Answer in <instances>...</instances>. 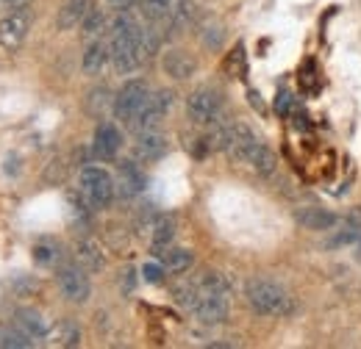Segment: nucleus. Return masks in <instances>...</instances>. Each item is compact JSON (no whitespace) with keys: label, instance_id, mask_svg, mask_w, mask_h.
<instances>
[{"label":"nucleus","instance_id":"nucleus-1","mask_svg":"<svg viewBox=\"0 0 361 349\" xmlns=\"http://www.w3.org/2000/svg\"><path fill=\"white\" fill-rule=\"evenodd\" d=\"M200 300L195 305V316L203 322V324H220L226 322L228 316V303H231V283H228L226 274L220 272H206L200 280Z\"/></svg>","mask_w":361,"mask_h":349},{"label":"nucleus","instance_id":"nucleus-2","mask_svg":"<svg viewBox=\"0 0 361 349\" xmlns=\"http://www.w3.org/2000/svg\"><path fill=\"white\" fill-rule=\"evenodd\" d=\"M245 297L250 307L262 316H286L292 313V297L272 280H264V277H256L245 286Z\"/></svg>","mask_w":361,"mask_h":349},{"label":"nucleus","instance_id":"nucleus-3","mask_svg":"<svg viewBox=\"0 0 361 349\" xmlns=\"http://www.w3.org/2000/svg\"><path fill=\"white\" fill-rule=\"evenodd\" d=\"M78 186H81V194H84V200L90 203L92 208H106L114 200V191H117L114 177L106 172V170H100V167L81 170Z\"/></svg>","mask_w":361,"mask_h":349},{"label":"nucleus","instance_id":"nucleus-4","mask_svg":"<svg viewBox=\"0 0 361 349\" xmlns=\"http://www.w3.org/2000/svg\"><path fill=\"white\" fill-rule=\"evenodd\" d=\"M223 111V94L212 87L195 89L186 100V114L195 125H212Z\"/></svg>","mask_w":361,"mask_h":349},{"label":"nucleus","instance_id":"nucleus-5","mask_svg":"<svg viewBox=\"0 0 361 349\" xmlns=\"http://www.w3.org/2000/svg\"><path fill=\"white\" fill-rule=\"evenodd\" d=\"M147 97H150V89H147L145 81H139V78L128 81L126 87L117 91V97H114V106H111L114 108V117L120 122L131 125L136 120V114L142 111V106L147 103Z\"/></svg>","mask_w":361,"mask_h":349},{"label":"nucleus","instance_id":"nucleus-6","mask_svg":"<svg viewBox=\"0 0 361 349\" xmlns=\"http://www.w3.org/2000/svg\"><path fill=\"white\" fill-rule=\"evenodd\" d=\"M139 31L136 34L111 37V64H114V70L120 75H131V72H136L145 64L142 61V53H139Z\"/></svg>","mask_w":361,"mask_h":349},{"label":"nucleus","instance_id":"nucleus-7","mask_svg":"<svg viewBox=\"0 0 361 349\" xmlns=\"http://www.w3.org/2000/svg\"><path fill=\"white\" fill-rule=\"evenodd\" d=\"M59 280V291L64 294V300L70 303H87L92 294V286H90V277H87V269L84 266H75V263H67L59 269L56 274Z\"/></svg>","mask_w":361,"mask_h":349},{"label":"nucleus","instance_id":"nucleus-8","mask_svg":"<svg viewBox=\"0 0 361 349\" xmlns=\"http://www.w3.org/2000/svg\"><path fill=\"white\" fill-rule=\"evenodd\" d=\"M28 28H31V11H28V6L11 8V11L0 20V47L17 50L20 44L25 42Z\"/></svg>","mask_w":361,"mask_h":349},{"label":"nucleus","instance_id":"nucleus-9","mask_svg":"<svg viewBox=\"0 0 361 349\" xmlns=\"http://www.w3.org/2000/svg\"><path fill=\"white\" fill-rule=\"evenodd\" d=\"M170 106H173V91H170V89H161V91L150 94V97H147V103L142 106V111L136 114V120L131 122V128H134L136 133L156 128V125L167 117Z\"/></svg>","mask_w":361,"mask_h":349},{"label":"nucleus","instance_id":"nucleus-10","mask_svg":"<svg viewBox=\"0 0 361 349\" xmlns=\"http://www.w3.org/2000/svg\"><path fill=\"white\" fill-rule=\"evenodd\" d=\"M259 139H256V133L250 131L247 125H242V122H236L233 128H231V139H228V158L231 161H239V164H250V158H253V153L259 150Z\"/></svg>","mask_w":361,"mask_h":349},{"label":"nucleus","instance_id":"nucleus-11","mask_svg":"<svg viewBox=\"0 0 361 349\" xmlns=\"http://www.w3.org/2000/svg\"><path fill=\"white\" fill-rule=\"evenodd\" d=\"M120 147H123V136H120V131H117L111 122H100V125L94 128V141H92L94 158L111 161V158L120 153Z\"/></svg>","mask_w":361,"mask_h":349},{"label":"nucleus","instance_id":"nucleus-12","mask_svg":"<svg viewBox=\"0 0 361 349\" xmlns=\"http://www.w3.org/2000/svg\"><path fill=\"white\" fill-rule=\"evenodd\" d=\"M134 153H136V158H142V161H159V158L167 153V136L159 133L156 128H150V131H139L136 144H134Z\"/></svg>","mask_w":361,"mask_h":349},{"label":"nucleus","instance_id":"nucleus-13","mask_svg":"<svg viewBox=\"0 0 361 349\" xmlns=\"http://www.w3.org/2000/svg\"><path fill=\"white\" fill-rule=\"evenodd\" d=\"M161 67H164V72H167L170 78H176V81H186V78H192V75H195L197 61H195L186 50H167V53H164V58H161Z\"/></svg>","mask_w":361,"mask_h":349},{"label":"nucleus","instance_id":"nucleus-14","mask_svg":"<svg viewBox=\"0 0 361 349\" xmlns=\"http://www.w3.org/2000/svg\"><path fill=\"white\" fill-rule=\"evenodd\" d=\"M117 189H120V197H136L145 189V174H142V170L136 167L134 161H123L120 164Z\"/></svg>","mask_w":361,"mask_h":349},{"label":"nucleus","instance_id":"nucleus-15","mask_svg":"<svg viewBox=\"0 0 361 349\" xmlns=\"http://www.w3.org/2000/svg\"><path fill=\"white\" fill-rule=\"evenodd\" d=\"M14 324H17L23 333H28L34 341L47 336V322L42 319V313L34 310V307H20V310L14 313Z\"/></svg>","mask_w":361,"mask_h":349},{"label":"nucleus","instance_id":"nucleus-16","mask_svg":"<svg viewBox=\"0 0 361 349\" xmlns=\"http://www.w3.org/2000/svg\"><path fill=\"white\" fill-rule=\"evenodd\" d=\"M90 8H92L90 0H67V3L59 8V17H56V25H59V31H70V28L81 25Z\"/></svg>","mask_w":361,"mask_h":349},{"label":"nucleus","instance_id":"nucleus-17","mask_svg":"<svg viewBox=\"0 0 361 349\" xmlns=\"http://www.w3.org/2000/svg\"><path fill=\"white\" fill-rule=\"evenodd\" d=\"M109 58H111V47L97 39V42H90V47L84 50V61H81V67H84L87 75H100Z\"/></svg>","mask_w":361,"mask_h":349},{"label":"nucleus","instance_id":"nucleus-18","mask_svg":"<svg viewBox=\"0 0 361 349\" xmlns=\"http://www.w3.org/2000/svg\"><path fill=\"white\" fill-rule=\"evenodd\" d=\"M75 258H78V263H81L87 272H100V269L106 266V258H103L100 247H97L92 239L78 241V247H75Z\"/></svg>","mask_w":361,"mask_h":349},{"label":"nucleus","instance_id":"nucleus-19","mask_svg":"<svg viewBox=\"0 0 361 349\" xmlns=\"http://www.w3.org/2000/svg\"><path fill=\"white\" fill-rule=\"evenodd\" d=\"M173 236H176V222H173V217L156 219V222H153V253L161 255V250L170 247Z\"/></svg>","mask_w":361,"mask_h":349},{"label":"nucleus","instance_id":"nucleus-20","mask_svg":"<svg viewBox=\"0 0 361 349\" xmlns=\"http://www.w3.org/2000/svg\"><path fill=\"white\" fill-rule=\"evenodd\" d=\"M161 258H164V269L173 272V274H180V272H186L192 266V253L183 250V247H173V250L161 253Z\"/></svg>","mask_w":361,"mask_h":349},{"label":"nucleus","instance_id":"nucleus-21","mask_svg":"<svg viewBox=\"0 0 361 349\" xmlns=\"http://www.w3.org/2000/svg\"><path fill=\"white\" fill-rule=\"evenodd\" d=\"M0 347L28 349V347H34V338H31L28 333H23V330L14 324V327H3V330H0Z\"/></svg>","mask_w":361,"mask_h":349},{"label":"nucleus","instance_id":"nucleus-22","mask_svg":"<svg viewBox=\"0 0 361 349\" xmlns=\"http://www.w3.org/2000/svg\"><path fill=\"white\" fill-rule=\"evenodd\" d=\"M250 167L259 174H272L275 172V153H272L267 144H259V150L250 158Z\"/></svg>","mask_w":361,"mask_h":349},{"label":"nucleus","instance_id":"nucleus-23","mask_svg":"<svg viewBox=\"0 0 361 349\" xmlns=\"http://www.w3.org/2000/svg\"><path fill=\"white\" fill-rule=\"evenodd\" d=\"M142 3V14L147 17V23H164L170 14V0H139Z\"/></svg>","mask_w":361,"mask_h":349},{"label":"nucleus","instance_id":"nucleus-24","mask_svg":"<svg viewBox=\"0 0 361 349\" xmlns=\"http://www.w3.org/2000/svg\"><path fill=\"white\" fill-rule=\"evenodd\" d=\"M300 222H303L306 227H312V230H328V227L336 222V217L328 214V211H317V208H312V211L300 214Z\"/></svg>","mask_w":361,"mask_h":349},{"label":"nucleus","instance_id":"nucleus-25","mask_svg":"<svg viewBox=\"0 0 361 349\" xmlns=\"http://www.w3.org/2000/svg\"><path fill=\"white\" fill-rule=\"evenodd\" d=\"M103 25H106L103 11L100 8H90L87 17H84V23H81V31H84V37H94V34L103 31Z\"/></svg>","mask_w":361,"mask_h":349},{"label":"nucleus","instance_id":"nucleus-26","mask_svg":"<svg viewBox=\"0 0 361 349\" xmlns=\"http://www.w3.org/2000/svg\"><path fill=\"white\" fill-rule=\"evenodd\" d=\"M59 344L61 347H78L81 344V333H78V327L73 322H64L59 327Z\"/></svg>","mask_w":361,"mask_h":349},{"label":"nucleus","instance_id":"nucleus-27","mask_svg":"<svg viewBox=\"0 0 361 349\" xmlns=\"http://www.w3.org/2000/svg\"><path fill=\"white\" fill-rule=\"evenodd\" d=\"M34 261L42 263V266H53V263L59 261V247H56V244H37Z\"/></svg>","mask_w":361,"mask_h":349},{"label":"nucleus","instance_id":"nucleus-28","mask_svg":"<svg viewBox=\"0 0 361 349\" xmlns=\"http://www.w3.org/2000/svg\"><path fill=\"white\" fill-rule=\"evenodd\" d=\"M164 266H159V263H145L142 266V277L147 280V283H161L164 280Z\"/></svg>","mask_w":361,"mask_h":349},{"label":"nucleus","instance_id":"nucleus-29","mask_svg":"<svg viewBox=\"0 0 361 349\" xmlns=\"http://www.w3.org/2000/svg\"><path fill=\"white\" fill-rule=\"evenodd\" d=\"M275 108H278V114H289V108H292V94H289V91H281L278 100H275Z\"/></svg>","mask_w":361,"mask_h":349},{"label":"nucleus","instance_id":"nucleus-30","mask_svg":"<svg viewBox=\"0 0 361 349\" xmlns=\"http://www.w3.org/2000/svg\"><path fill=\"white\" fill-rule=\"evenodd\" d=\"M106 97H109V91L106 89H97V91H92L90 94V108L97 103V111H100V106H106Z\"/></svg>","mask_w":361,"mask_h":349},{"label":"nucleus","instance_id":"nucleus-31","mask_svg":"<svg viewBox=\"0 0 361 349\" xmlns=\"http://www.w3.org/2000/svg\"><path fill=\"white\" fill-rule=\"evenodd\" d=\"M136 0H106V6L109 8H114V11H126V8H131Z\"/></svg>","mask_w":361,"mask_h":349},{"label":"nucleus","instance_id":"nucleus-32","mask_svg":"<svg viewBox=\"0 0 361 349\" xmlns=\"http://www.w3.org/2000/svg\"><path fill=\"white\" fill-rule=\"evenodd\" d=\"M250 103H253L256 108H262V100H259V94H256V91H250Z\"/></svg>","mask_w":361,"mask_h":349}]
</instances>
